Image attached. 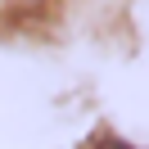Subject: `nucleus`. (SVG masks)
I'll return each mask as SVG.
<instances>
[{"label":"nucleus","mask_w":149,"mask_h":149,"mask_svg":"<svg viewBox=\"0 0 149 149\" xmlns=\"http://www.w3.org/2000/svg\"><path fill=\"white\" fill-rule=\"evenodd\" d=\"M81 149H131L127 140H118V136H109V131H100V136H91Z\"/></svg>","instance_id":"1"}]
</instances>
